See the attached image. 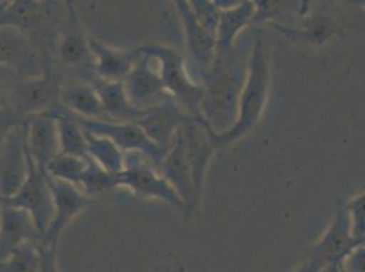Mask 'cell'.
Instances as JSON below:
<instances>
[{"label":"cell","instance_id":"cell-1","mask_svg":"<svg viewBox=\"0 0 365 272\" xmlns=\"http://www.w3.org/2000/svg\"><path fill=\"white\" fill-rule=\"evenodd\" d=\"M247 66L248 58L243 59L237 49L225 55L215 53L212 68L202 79L205 97L200 105V117L217 134L225 132L237 119Z\"/></svg>","mask_w":365,"mask_h":272},{"label":"cell","instance_id":"cell-2","mask_svg":"<svg viewBox=\"0 0 365 272\" xmlns=\"http://www.w3.org/2000/svg\"><path fill=\"white\" fill-rule=\"evenodd\" d=\"M272 85L270 51L264 37L257 33L251 46L247 76L239 97V110L235 124L225 132L217 134L210 130L215 146L220 149L230 146L250 134L258 124L267 105Z\"/></svg>","mask_w":365,"mask_h":272},{"label":"cell","instance_id":"cell-3","mask_svg":"<svg viewBox=\"0 0 365 272\" xmlns=\"http://www.w3.org/2000/svg\"><path fill=\"white\" fill-rule=\"evenodd\" d=\"M143 51L157 63L161 80L168 94L192 117L200 116V105L205 97V86L191 78L182 53L167 46L148 44Z\"/></svg>","mask_w":365,"mask_h":272},{"label":"cell","instance_id":"cell-4","mask_svg":"<svg viewBox=\"0 0 365 272\" xmlns=\"http://www.w3.org/2000/svg\"><path fill=\"white\" fill-rule=\"evenodd\" d=\"M118 187L128 189L140 199L160 200L179 211H185L182 197L176 194L157 167L142 152L124 154V169L116 174V188Z\"/></svg>","mask_w":365,"mask_h":272},{"label":"cell","instance_id":"cell-5","mask_svg":"<svg viewBox=\"0 0 365 272\" xmlns=\"http://www.w3.org/2000/svg\"><path fill=\"white\" fill-rule=\"evenodd\" d=\"M63 82L51 55H46L43 73L33 78H18L9 98V105L29 119L33 115L48 112L61 104V91Z\"/></svg>","mask_w":365,"mask_h":272},{"label":"cell","instance_id":"cell-6","mask_svg":"<svg viewBox=\"0 0 365 272\" xmlns=\"http://www.w3.org/2000/svg\"><path fill=\"white\" fill-rule=\"evenodd\" d=\"M71 113V112H70ZM73 115V113H71ZM83 130L96 135L106 136L110 139L124 154L138 152L145 154L160 170L161 162L165 157L163 147L155 145L137 122H118L110 120H89L73 115Z\"/></svg>","mask_w":365,"mask_h":272},{"label":"cell","instance_id":"cell-7","mask_svg":"<svg viewBox=\"0 0 365 272\" xmlns=\"http://www.w3.org/2000/svg\"><path fill=\"white\" fill-rule=\"evenodd\" d=\"M46 55L25 33L0 26V67L14 71L19 78L38 76L44 70Z\"/></svg>","mask_w":365,"mask_h":272},{"label":"cell","instance_id":"cell-8","mask_svg":"<svg viewBox=\"0 0 365 272\" xmlns=\"http://www.w3.org/2000/svg\"><path fill=\"white\" fill-rule=\"evenodd\" d=\"M356 245L350 233V222L345 202H338L330 224L319 239L312 244L307 263L312 272H319L329 264L339 261Z\"/></svg>","mask_w":365,"mask_h":272},{"label":"cell","instance_id":"cell-9","mask_svg":"<svg viewBox=\"0 0 365 272\" xmlns=\"http://www.w3.org/2000/svg\"><path fill=\"white\" fill-rule=\"evenodd\" d=\"M29 157L28 179L14 197L3 200V204L14 206L26 210L31 215L41 237H44L46 229L53 218V197L46 179V172L40 170Z\"/></svg>","mask_w":365,"mask_h":272},{"label":"cell","instance_id":"cell-10","mask_svg":"<svg viewBox=\"0 0 365 272\" xmlns=\"http://www.w3.org/2000/svg\"><path fill=\"white\" fill-rule=\"evenodd\" d=\"M182 130L185 154H187V159L192 173L197 200L200 206L203 194H205L207 172L215 152H218V147L215 146L212 139L209 125L200 116L199 117L191 116L190 120L182 125Z\"/></svg>","mask_w":365,"mask_h":272},{"label":"cell","instance_id":"cell-11","mask_svg":"<svg viewBox=\"0 0 365 272\" xmlns=\"http://www.w3.org/2000/svg\"><path fill=\"white\" fill-rule=\"evenodd\" d=\"M28 120L16 125L0 149V197H14L29 173Z\"/></svg>","mask_w":365,"mask_h":272},{"label":"cell","instance_id":"cell-12","mask_svg":"<svg viewBox=\"0 0 365 272\" xmlns=\"http://www.w3.org/2000/svg\"><path fill=\"white\" fill-rule=\"evenodd\" d=\"M52 197H53V218L46 229V234L40 245L58 246L63 231L76 219V216L86 210L93 199L85 195L76 185L71 182L53 179L46 174Z\"/></svg>","mask_w":365,"mask_h":272},{"label":"cell","instance_id":"cell-13","mask_svg":"<svg viewBox=\"0 0 365 272\" xmlns=\"http://www.w3.org/2000/svg\"><path fill=\"white\" fill-rule=\"evenodd\" d=\"M123 82L130 101L139 110H148L170 98L161 80L157 63L142 46L139 59Z\"/></svg>","mask_w":365,"mask_h":272},{"label":"cell","instance_id":"cell-14","mask_svg":"<svg viewBox=\"0 0 365 272\" xmlns=\"http://www.w3.org/2000/svg\"><path fill=\"white\" fill-rule=\"evenodd\" d=\"M190 115L172 97L145 110L137 121L143 132L165 152L170 149L178 132L190 120Z\"/></svg>","mask_w":365,"mask_h":272},{"label":"cell","instance_id":"cell-15","mask_svg":"<svg viewBox=\"0 0 365 272\" xmlns=\"http://www.w3.org/2000/svg\"><path fill=\"white\" fill-rule=\"evenodd\" d=\"M67 4V18L61 28L59 37L56 38V52L63 66L68 68L83 70L88 66L93 67L89 37L81 26L79 18L76 14V1L66 0ZM94 70V67H93Z\"/></svg>","mask_w":365,"mask_h":272},{"label":"cell","instance_id":"cell-16","mask_svg":"<svg viewBox=\"0 0 365 272\" xmlns=\"http://www.w3.org/2000/svg\"><path fill=\"white\" fill-rule=\"evenodd\" d=\"M172 1L182 21L190 59L194 63L202 83L203 76L209 73L213 64L214 56H215V36L210 31H206L199 23L198 19L191 11L187 1H182V0H172Z\"/></svg>","mask_w":365,"mask_h":272},{"label":"cell","instance_id":"cell-17","mask_svg":"<svg viewBox=\"0 0 365 272\" xmlns=\"http://www.w3.org/2000/svg\"><path fill=\"white\" fill-rule=\"evenodd\" d=\"M160 173L172 185L176 194L182 197L185 204V211H195L199 204L197 194H195V187L192 182L191 167L185 154L182 130L178 132L173 145L165 154L160 167Z\"/></svg>","mask_w":365,"mask_h":272},{"label":"cell","instance_id":"cell-18","mask_svg":"<svg viewBox=\"0 0 365 272\" xmlns=\"http://www.w3.org/2000/svg\"><path fill=\"white\" fill-rule=\"evenodd\" d=\"M41 234L31 214L14 206L0 207V260L25 244H41Z\"/></svg>","mask_w":365,"mask_h":272},{"label":"cell","instance_id":"cell-19","mask_svg":"<svg viewBox=\"0 0 365 272\" xmlns=\"http://www.w3.org/2000/svg\"><path fill=\"white\" fill-rule=\"evenodd\" d=\"M28 152L31 161L40 170L61 154L58 120L49 112L33 115L28 119Z\"/></svg>","mask_w":365,"mask_h":272},{"label":"cell","instance_id":"cell-20","mask_svg":"<svg viewBox=\"0 0 365 272\" xmlns=\"http://www.w3.org/2000/svg\"><path fill=\"white\" fill-rule=\"evenodd\" d=\"M94 74L104 80H124L140 56V46L120 49L89 37Z\"/></svg>","mask_w":365,"mask_h":272},{"label":"cell","instance_id":"cell-21","mask_svg":"<svg viewBox=\"0 0 365 272\" xmlns=\"http://www.w3.org/2000/svg\"><path fill=\"white\" fill-rule=\"evenodd\" d=\"M61 105L78 117L89 120H108L107 115L93 82L71 79L63 83Z\"/></svg>","mask_w":365,"mask_h":272},{"label":"cell","instance_id":"cell-22","mask_svg":"<svg viewBox=\"0 0 365 272\" xmlns=\"http://www.w3.org/2000/svg\"><path fill=\"white\" fill-rule=\"evenodd\" d=\"M93 85L98 93L108 120L118 122H137L145 110L133 105L123 80H104L96 78Z\"/></svg>","mask_w":365,"mask_h":272},{"label":"cell","instance_id":"cell-23","mask_svg":"<svg viewBox=\"0 0 365 272\" xmlns=\"http://www.w3.org/2000/svg\"><path fill=\"white\" fill-rule=\"evenodd\" d=\"M255 16V4L252 0L244 1L242 6L221 11L218 28L215 33V53L225 55L236 51V40L245 26L252 23Z\"/></svg>","mask_w":365,"mask_h":272},{"label":"cell","instance_id":"cell-24","mask_svg":"<svg viewBox=\"0 0 365 272\" xmlns=\"http://www.w3.org/2000/svg\"><path fill=\"white\" fill-rule=\"evenodd\" d=\"M255 16L252 25H282L290 26L299 19H304L303 0H252Z\"/></svg>","mask_w":365,"mask_h":272},{"label":"cell","instance_id":"cell-25","mask_svg":"<svg viewBox=\"0 0 365 272\" xmlns=\"http://www.w3.org/2000/svg\"><path fill=\"white\" fill-rule=\"evenodd\" d=\"M58 120V131L61 140V152L88 158V143L85 130L76 121V117L59 104L53 109L48 110Z\"/></svg>","mask_w":365,"mask_h":272},{"label":"cell","instance_id":"cell-26","mask_svg":"<svg viewBox=\"0 0 365 272\" xmlns=\"http://www.w3.org/2000/svg\"><path fill=\"white\" fill-rule=\"evenodd\" d=\"M88 154L109 173L118 174L124 169V152L106 136L96 135L85 130Z\"/></svg>","mask_w":365,"mask_h":272},{"label":"cell","instance_id":"cell-27","mask_svg":"<svg viewBox=\"0 0 365 272\" xmlns=\"http://www.w3.org/2000/svg\"><path fill=\"white\" fill-rule=\"evenodd\" d=\"M88 159L89 157L82 158V157L61 152L46 165V173L53 179L71 182L79 188L83 172L88 167Z\"/></svg>","mask_w":365,"mask_h":272},{"label":"cell","instance_id":"cell-28","mask_svg":"<svg viewBox=\"0 0 365 272\" xmlns=\"http://www.w3.org/2000/svg\"><path fill=\"white\" fill-rule=\"evenodd\" d=\"M116 188V174L109 173L101 165H98L94 159L89 157L88 159V167L83 172L82 180L79 189L88 195L93 197H98L101 194H106L110 189Z\"/></svg>","mask_w":365,"mask_h":272},{"label":"cell","instance_id":"cell-29","mask_svg":"<svg viewBox=\"0 0 365 272\" xmlns=\"http://www.w3.org/2000/svg\"><path fill=\"white\" fill-rule=\"evenodd\" d=\"M40 251L36 244H25L0 260V272H38Z\"/></svg>","mask_w":365,"mask_h":272},{"label":"cell","instance_id":"cell-30","mask_svg":"<svg viewBox=\"0 0 365 272\" xmlns=\"http://www.w3.org/2000/svg\"><path fill=\"white\" fill-rule=\"evenodd\" d=\"M350 222V233L356 245L365 240V191L356 194L345 202Z\"/></svg>","mask_w":365,"mask_h":272},{"label":"cell","instance_id":"cell-31","mask_svg":"<svg viewBox=\"0 0 365 272\" xmlns=\"http://www.w3.org/2000/svg\"><path fill=\"white\" fill-rule=\"evenodd\" d=\"M191 11L194 13L199 23L215 36L221 11L214 6L212 0H187Z\"/></svg>","mask_w":365,"mask_h":272},{"label":"cell","instance_id":"cell-32","mask_svg":"<svg viewBox=\"0 0 365 272\" xmlns=\"http://www.w3.org/2000/svg\"><path fill=\"white\" fill-rule=\"evenodd\" d=\"M28 120L22 117L11 105H4L0 109V149L16 125Z\"/></svg>","mask_w":365,"mask_h":272},{"label":"cell","instance_id":"cell-33","mask_svg":"<svg viewBox=\"0 0 365 272\" xmlns=\"http://www.w3.org/2000/svg\"><path fill=\"white\" fill-rule=\"evenodd\" d=\"M341 270L342 272H365V244L354 245L341 258Z\"/></svg>","mask_w":365,"mask_h":272},{"label":"cell","instance_id":"cell-34","mask_svg":"<svg viewBox=\"0 0 365 272\" xmlns=\"http://www.w3.org/2000/svg\"><path fill=\"white\" fill-rule=\"evenodd\" d=\"M40 270L38 272H61L58 266V246L38 245Z\"/></svg>","mask_w":365,"mask_h":272},{"label":"cell","instance_id":"cell-35","mask_svg":"<svg viewBox=\"0 0 365 272\" xmlns=\"http://www.w3.org/2000/svg\"><path fill=\"white\" fill-rule=\"evenodd\" d=\"M18 78L19 76L16 75L14 71L0 67V109L4 105H7L10 93H11V89Z\"/></svg>","mask_w":365,"mask_h":272},{"label":"cell","instance_id":"cell-36","mask_svg":"<svg viewBox=\"0 0 365 272\" xmlns=\"http://www.w3.org/2000/svg\"><path fill=\"white\" fill-rule=\"evenodd\" d=\"M212 1L220 11H227L242 6L247 0H212Z\"/></svg>","mask_w":365,"mask_h":272},{"label":"cell","instance_id":"cell-37","mask_svg":"<svg viewBox=\"0 0 365 272\" xmlns=\"http://www.w3.org/2000/svg\"><path fill=\"white\" fill-rule=\"evenodd\" d=\"M319 272H342V270H341V260L329 264L327 267H324V268L320 270Z\"/></svg>","mask_w":365,"mask_h":272},{"label":"cell","instance_id":"cell-38","mask_svg":"<svg viewBox=\"0 0 365 272\" xmlns=\"http://www.w3.org/2000/svg\"><path fill=\"white\" fill-rule=\"evenodd\" d=\"M173 272H187L185 267H184V264H182V261H180L178 257H175V263H173Z\"/></svg>","mask_w":365,"mask_h":272},{"label":"cell","instance_id":"cell-39","mask_svg":"<svg viewBox=\"0 0 365 272\" xmlns=\"http://www.w3.org/2000/svg\"><path fill=\"white\" fill-rule=\"evenodd\" d=\"M293 272H312L311 271V268H309V266H308V263H307V260L303 261L300 266H297Z\"/></svg>","mask_w":365,"mask_h":272},{"label":"cell","instance_id":"cell-40","mask_svg":"<svg viewBox=\"0 0 365 272\" xmlns=\"http://www.w3.org/2000/svg\"><path fill=\"white\" fill-rule=\"evenodd\" d=\"M303 9H304V16H308L311 11V0H303Z\"/></svg>","mask_w":365,"mask_h":272},{"label":"cell","instance_id":"cell-41","mask_svg":"<svg viewBox=\"0 0 365 272\" xmlns=\"http://www.w3.org/2000/svg\"><path fill=\"white\" fill-rule=\"evenodd\" d=\"M344 1H348L350 4H354V6L365 9V0H344Z\"/></svg>","mask_w":365,"mask_h":272},{"label":"cell","instance_id":"cell-42","mask_svg":"<svg viewBox=\"0 0 365 272\" xmlns=\"http://www.w3.org/2000/svg\"><path fill=\"white\" fill-rule=\"evenodd\" d=\"M153 272H173V267L170 268V267H168V266H161V267L154 268V271Z\"/></svg>","mask_w":365,"mask_h":272},{"label":"cell","instance_id":"cell-43","mask_svg":"<svg viewBox=\"0 0 365 272\" xmlns=\"http://www.w3.org/2000/svg\"><path fill=\"white\" fill-rule=\"evenodd\" d=\"M10 1H13V0H0V4H7Z\"/></svg>","mask_w":365,"mask_h":272},{"label":"cell","instance_id":"cell-44","mask_svg":"<svg viewBox=\"0 0 365 272\" xmlns=\"http://www.w3.org/2000/svg\"><path fill=\"white\" fill-rule=\"evenodd\" d=\"M1 204H3V197H0V207H1Z\"/></svg>","mask_w":365,"mask_h":272},{"label":"cell","instance_id":"cell-45","mask_svg":"<svg viewBox=\"0 0 365 272\" xmlns=\"http://www.w3.org/2000/svg\"><path fill=\"white\" fill-rule=\"evenodd\" d=\"M3 6H4V4H0V11H1V9H3Z\"/></svg>","mask_w":365,"mask_h":272},{"label":"cell","instance_id":"cell-46","mask_svg":"<svg viewBox=\"0 0 365 272\" xmlns=\"http://www.w3.org/2000/svg\"><path fill=\"white\" fill-rule=\"evenodd\" d=\"M361 244H365V240H364V241L361 242Z\"/></svg>","mask_w":365,"mask_h":272},{"label":"cell","instance_id":"cell-47","mask_svg":"<svg viewBox=\"0 0 365 272\" xmlns=\"http://www.w3.org/2000/svg\"><path fill=\"white\" fill-rule=\"evenodd\" d=\"M182 1H187V0H182Z\"/></svg>","mask_w":365,"mask_h":272}]
</instances>
